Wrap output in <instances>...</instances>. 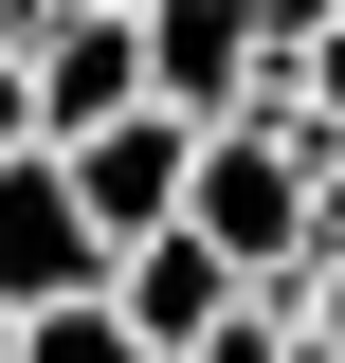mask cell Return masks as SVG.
Masks as SVG:
<instances>
[{
    "mask_svg": "<svg viewBox=\"0 0 345 363\" xmlns=\"http://www.w3.org/2000/svg\"><path fill=\"white\" fill-rule=\"evenodd\" d=\"M73 291H109V236L73 218L55 145H18V164H0V309L37 327V309H73Z\"/></svg>",
    "mask_w": 345,
    "mask_h": 363,
    "instance_id": "277c9868",
    "label": "cell"
},
{
    "mask_svg": "<svg viewBox=\"0 0 345 363\" xmlns=\"http://www.w3.org/2000/svg\"><path fill=\"white\" fill-rule=\"evenodd\" d=\"M55 182H73V218L109 236V255H146V236L182 218V182H200V128H164V109H128V128L55 145Z\"/></svg>",
    "mask_w": 345,
    "mask_h": 363,
    "instance_id": "3957f363",
    "label": "cell"
},
{
    "mask_svg": "<svg viewBox=\"0 0 345 363\" xmlns=\"http://www.w3.org/2000/svg\"><path fill=\"white\" fill-rule=\"evenodd\" d=\"M128 18H146V109H164V128H255L273 109L255 0H128Z\"/></svg>",
    "mask_w": 345,
    "mask_h": 363,
    "instance_id": "7a4b0ae2",
    "label": "cell"
},
{
    "mask_svg": "<svg viewBox=\"0 0 345 363\" xmlns=\"http://www.w3.org/2000/svg\"><path fill=\"white\" fill-rule=\"evenodd\" d=\"M18 73H37V145H91L146 109V18H37Z\"/></svg>",
    "mask_w": 345,
    "mask_h": 363,
    "instance_id": "5b68a950",
    "label": "cell"
},
{
    "mask_svg": "<svg viewBox=\"0 0 345 363\" xmlns=\"http://www.w3.org/2000/svg\"><path fill=\"white\" fill-rule=\"evenodd\" d=\"M18 363H146V345H128V309H109V291H73V309L18 327Z\"/></svg>",
    "mask_w": 345,
    "mask_h": 363,
    "instance_id": "52a82bcc",
    "label": "cell"
},
{
    "mask_svg": "<svg viewBox=\"0 0 345 363\" xmlns=\"http://www.w3.org/2000/svg\"><path fill=\"white\" fill-rule=\"evenodd\" d=\"M273 109H291L309 145H345V18H327V37H309V55H291V91H273Z\"/></svg>",
    "mask_w": 345,
    "mask_h": 363,
    "instance_id": "ba28073f",
    "label": "cell"
},
{
    "mask_svg": "<svg viewBox=\"0 0 345 363\" xmlns=\"http://www.w3.org/2000/svg\"><path fill=\"white\" fill-rule=\"evenodd\" d=\"M37 145V73H18V37H0V164Z\"/></svg>",
    "mask_w": 345,
    "mask_h": 363,
    "instance_id": "9c48e42d",
    "label": "cell"
},
{
    "mask_svg": "<svg viewBox=\"0 0 345 363\" xmlns=\"http://www.w3.org/2000/svg\"><path fill=\"white\" fill-rule=\"evenodd\" d=\"M309 18H345V0H309Z\"/></svg>",
    "mask_w": 345,
    "mask_h": 363,
    "instance_id": "7c38bea8",
    "label": "cell"
},
{
    "mask_svg": "<svg viewBox=\"0 0 345 363\" xmlns=\"http://www.w3.org/2000/svg\"><path fill=\"white\" fill-rule=\"evenodd\" d=\"M0 363H18V309H0Z\"/></svg>",
    "mask_w": 345,
    "mask_h": 363,
    "instance_id": "8fae6325",
    "label": "cell"
},
{
    "mask_svg": "<svg viewBox=\"0 0 345 363\" xmlns=\"http://www.w3.org/2000/svg\"><path fill=\"white\" fill-rule=\"evenodd\" d=\"M109 309H128V345H146V363H200V345H218V309H236V272L164 218L146 255H109Z\"/></svg>",
    "mask_w": 345,
    "mask_h": 363,
    "instance_id": "8992f818",
    "label": "cell"
},
{
    "mask_svg": "<svg viewBox=\"0 0 345 363\" xmlns=\"http://www.w3.org/2000/svg\"><path fill=\"white\" fill-rule=\"evenodd\" d=\"M309 255H345V145L309 164Z\"/></svg>",
    "mask_w": 345,
    "mask_h": 363,
    "instance_id": "30bf717a",
    "label": "cell"
},
{
    "mask_svg": "<svg viewBox=\"0 0 345 363\" xmlns=\"http://www.w3.org/2000/svg\"><path fill=\"white\" fill-rule=\"evenodd\" d=\"M309 164H327V145H309L291 109H255V128H200L182 236H200L236 291H291V272H309Z\"/></svg>",
    "mask_w": 345,
    "mask_h": 363,
    "instance_id": "6da1fadb",
    "label": "cell"
}]
</instances>
